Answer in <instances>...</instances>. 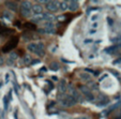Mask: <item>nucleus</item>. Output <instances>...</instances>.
Wrapping results in <instances>:
<instances>
[{
	"instance_id": "obj_1",
	"label": "nucleus",
	"mask_w": 121,
	"mask_h": 119,
	"mask_svg": "<svg viewBox=\"0 0 121 119\" xmlns=\"http://www.w3.org/2000/svg\"><path fill=\"white\" fill-rule=\"evenodd\" d=\"M27 49L31 53L35 54L39 57H43L45 55V45L42 42H32L27 45Z\"/></svg>"
},
{
	"instance_id": "obj_2",
	"label": "nucleus",
	"mask_w": 121,
	"mask_h": 119,
	"mask_svg": "<svg viewBox=\"0 0 121 119\" xmlns=\"http://www.w3.org/2000/svg\"><path fill=\"white\" fill-rule=\"evenodd\" d=\"M18 42H19V38L17 37V35H13V37L2 46L1 52H2V53H11L12 49H14L16 46L18 45Z\"/></svg>"
},
{
	"instance_id": "obj_3",
	"label": "nucleus",
	"mask_w": 121,
	"mask_h": 119,
	"mask_svg": "<svg viewBox=\"0 0 121 119\" xmlns=\"http://www.w3.org/2000/svg\"><path fill=\"white\" fill-rule=\"evenodd\" d=\"M19 12L24 17H30L32 14V4L30 1H22L19 4Z\"/></svg>"
},
{
	"instance_id": "obj_4",
	"label": "nucleus",
	"mask_w": 121,
	"mask_h": 119,
	"mask_svg": "<svg viewBox=\"0 0 121 119\" xmlns=\"http://www.w3.org/2000/svg\"><path fill=\"white\" fill-rule=\"evenodd\" d=\"M76 103H77V102H76L70 94H65V96H63L61 98V100H60V104H61L62 106H65V107L74 106Z\"/></svg>"
},
{
	"instance_id": "obj_5",
	"label": "nucleus",
	"mask_w": 121,
	"mask_h": 119,
	"mask_svg": "<svg viewBox=\"0 0 121 119\" xmlns=\"http://www.w3.org/2000/svg\"><path fill=\"white\" fill-rule=\"evenodd\" d=\"M78 89L80 90V92H82V96L87 99V101H93L94 100L93 93H92L91 90H90L89 88L86 86V85H80L79 87H78Z\"/></svg>"
},
{
	"instance_id": "obj_6",
	"label": "nucleus",
	"mask_w": 121,
	"mask_h": 119,
	"mask_svg": "<svg viewBox=\"0 0 121 119\" xmlns=\"http://www.w3.org/2000/svg\"><path fill=\"white\" fill-rule=\"evenodd\" d=\"M68 88H69V94H70L76 102H82V97H80L79 92L76 90V88L74 87L73 85H69Z\"/></svg>"
},
{
	"instance_id": "obj_7",
	"label": "nucleus",
	"mask_w": 121,
	"mask_h": 119,
	"mask_svg": "<svg viewBox=\"0 0 121 119\" xmlns=\"http://www.w3.org/2000/svg\"><path fill=\"white\" fill-rule=\"evenodd\" d=\"M45 7L46 9L48 10L49 12H52V13H55V12H57L58 10H59V2L58 1H55V0H52V1H45Z\"/></svg>"
},
{
	"instance_id": "obj_8",
	"label": "nucleus",
	"mask_w": 121,
	"mask_h": 119,
	"mask_svg": "<svg viewBox=\"0 0 121 119\" xmlns=\"http://www.w3.org/2000/svg\"><path fill=\"white\" fill-rule=\"evenodd\" d=\"M43 30L45 31V33H48V35H53V33H55L56 29H55V25H54V23H45L44 24Z\"/></svg>"
},
{
	"instance_id": "obj_9",
	"label": "nucleus",
	"mask_w": 121,
	"mask_h": 119,
	"mask_svg": "<svg viewBox=\"0 0 121 119\" xmlns=\"http://www.w3.org/2000/svg\"><path fill=\"white\" fill-rule=\"evenodd\" d=\"M96 102H99V103H96L98 106H105L106 104H108L109 100H108V98L106 96H104V94H100V98L98 99Z\"/></svg>"
},
{
	"instance_id": "obj_10",
	"label": "nucleus",
	"mask_w": 121,
	"mask_h": 119,
	"mask_svg": "<svg viewBox=\"0 0 121 119\" xmlns=\"http://www.w3.org/2000/svg\"><path fill=\"white\" fill-rule=\"evenodd\" d=\"M68 10H70V11L72 12H75L78 10V7H79V3H78V1H76V0H71L70 2H68Z\"/></svg>"
},
{
	"instance_id": "obj_11",
	"label": "nucleus",
	"mask_w": 121,
	"mask_h": 119,
	"mask_svg": "<svg viewBox=\"0 0 121 119\" xmlns=\"http://www.w3.org/2000/svg\"><path fill=\"white\" fill-rule=\"evenodd\" d=\"M12 32H14V30L13 29H10V28H8L5 25H1L0 24V35H10V33H12Z\"/></svg>"
},
{
	"instance_id": "obj_12",
	"label": "nucleus",
	"mask_w": 121,
	"mask_h": 119,
	"mask_svg": "<svg viewBox=\"0 0 121 119\" xmlns=\"http://www.w3.org/2000/svg\"><path fill=\"white\" fill-rule=\"evenodd\" d=\"M66 80L65 79H61V82L59 83V85H58V92H59L60 94H64L66 91Z\"/></svg>"
},
{
	"instance_id": "obj_13",
	"label": "nucleus",
	"mask_w": 121,
	"mask_h": 119,
	"mask_svg": "<svg viewBox=\"0 0 121 119\" xmlns=\"http://www.w3.org/2000/svg\"><path fill=\"white\" fill-rule=\"evenodd\" d=\"M32 13H34L35 15H41L43 14V7L39 3H35V4L32 5Z\"/></svg>"
},
{
	"instance_id": "obj_14",
	"label": "nucleus",
	"mask_w": 121,
	"mask_h": 119,
	"mask_svg": "<svg viewBox=\"0 0 121 119\" xmlns=\"http://www.w3.org/2000/svg\"><path fill=\"white\" fill-rule=\"evenodd\" d=\"M5 5H7L8 9L12 10V11H17L18 10V4H17V2L16 1H5Z\"/></svg>"
},
{
	"instance_id": "obj_15",
	"label": "nucleus",
	"mask_w": 121,
	"mask_h": 119,
	"mask_svg": "<svg viewBox=\"0 0 121 119\" xmlns=\"http://www.w3.org/2000/svg\"><path fill=\"white\" fill-rule=\"evenodd\" d=\"M55 16L53 14H49V13H44L42 14V19L43 21H46V23H53L55 21Z\"/></svg>"
},
{
	"instance_id": "obj_16",
	"label": "nucleus",
	"mask_w": 121,
	"mask_h": 119,
	"mask_svg": "<svg viewBox=\"0 0 121 119\" xmlns=\"http://www.w3.org/2000/svg\"><path fill=\"white\" fill-rule=\"evenodd\" d=\"M16 59H17V54L11 52V53H10V55H9V57H8L7 63L9 64V66H12V64H13L14 62L16 61Z\"/></svg>"
},
{
	"instance_id": "obj_17",
	"label": "nucleus",
	"mask_w": 121,
	"mask_h": 119,
	"mask_svg": "<svg viewBox=\"0 0 121 119\" xmlns=\"http://www.w3.org/2000/svg\"><path fill=\"white\" fill-rule=\"evenodd\" d=\"M79 77H80V79L85 80V82H90V80H91V76L88 73H82L79 75Z\"/></svg>"
},
{
	"instance_id": "obj_18",
	"label": "nucleus",
	"mask_w": 121,
	"mask_h": 119,
	"mask_svg": "<svg viewBox=\"0 0 121 119\" xmlns=\"http://www.w3.org/2000/svg\"><path fill=\"white\" fill-rule=\"evenodd\" d=\"M68 1H60L59 2V9L61 11H66L68 10Z\"/></svg>"
},
{
	"instance_id": "obj_19",
	"label": "nucleus",
	"mask_w": 121,
	"mask_h": 119,
	"mask_svg": "<svg viewBox=\"0 0 121 119\" xmlns=\"http://www.w3.org/2000/svg\"><path fill=\"white\" fill-rule=\"evenodd\" d=\"M49 69L52 71H58L59 70V63L58 62H52L49 66Z\"/></svg>"
},
{
	"instance_id": "obj_20",
	"label": "nucleus",
	"mask_w": 121,
	"mask_h": 119,
	"mask_svg": "<svg viewBox=\"0 0 121 119\" xmlns=\"http://www.w3.org/2000/svg\"><path fill=\"white\" fill-rule=\"evenodd\" d=\"M23 61H24V64H25V66H31V57H30L29 55L25 56Z\"/></svg>"
},
{
	"instance_id": "obj_21",
	"label": "nucleus",
	"mask_w": 121,
	"mask_h": 119,
	"mask_svg": "<svg viewBox=\"0 0 121 119\" xmlns=\"http://www.w3.org/2000/svg\"><path fill=\"white\" fill-rule=\"evenodd\" d=\"M3 16H4V18H7L8 21H12V19H13V15H12L10 12H8V11L3 12Z\"/></svg>"
},
{
	"instance_id": "obj_22",
	"label": "nucleus",
	"mask_w": 121,
	"mask_h": 119,
	"mask_svg": "<svg viewBox=\"0 0 121 119\" xmlns=\"http://www.w3.org/2000/svg\"><path fill=\"white\" fill-rule=\"evenodd\" d=\"M25 28H27V29L29 30H35V25L32 23H25Z\"/></svg>"
},
{
	"instance_id": "obj_23",
	"label": "nucleus",
	"mask_w": 121,
	"mask_h": 119,
	"mask_svg": "<svg viewBox=\"0 0 121 119\" xmlns=\"http://www.w3.org/2000/svg\"><path fill=\"white\" fill-rule=\"evenodd\" d=\"M8 104H9V98H8V96H5V97H3V105H4L5 110H8Z\"/></svg>"
},
{
	"instance_id": "obj_24",
	"label": "nucleus",
	"mask_w": 121,
	"mask_h": 119,
	"mask_svg": "<svg viewBox=\"0 0 121 119\" xmlns=\"http://www.w3.org/2000/svg\"><path fill=\"white\" fill-rule=\"evenodd\" d=\"M14 26H15V27H18V28H22L21 21H15V22H14Z\"/></svg>"
},
{
	"instance_id": "obj_25",
	"label": "nucleus",
	"mask_w": 121,
	"mask_h": 119,
	"mask_svg": "<svg viewBox=\"0 0 121 119\" xmlns=\"http://www.w3.org/2000/svg\"><path fill=\"white\" fill-rule=\"evenodd\" d=\"M99 27V24H98V22H93L92 23V29H95L96 30V28Z\"/></svg>"
},
{
	"instance_id": "obj_26",
	"label": "nucleus",
	"mask_w": 121,
	"mask_h": 119,
	"mask_svg": "<svg viewBox=\"0 0 121 119\" xmlns=\"http://www.w3.org/2000/svg\"><path fill=\"white\" fill-rule=\"evenodd\" d=\"M3 63H4V58H3L2 56L0 55V66H2Z\"/></svg>"
},
{
	"instance_id": "obj_27",
	"label": "nucleus",
	"mask_w": 121,
	"mask_h": 119,
	"mask_svg": "<svg viewBox=\"0 0 121 119\" xmlns=\"http://www.w3.org/2000/svg\"><path fill=\"white\" fill-rule=\"evenodd\" d=\"M89 33H90V35H94V33H96V30L95 29H90L89 30Z\"/></svg>"
},
{
	"instance_id": "obj_28",
	"label": "nucleus",
	"mask_w": 121,
	"mask_h": 119,
	"mask_svg": "<svg viewBox=\"0 0 121 119\" xmlns=\"http://www.w3.org/2000/svg\"><path fill=\"white\" fill-rule=\"evenodd\" d=\"M99 18V15H95V16H92L91 17V21L92 22H94V21H96V19Z\"/></svg>"
},
{
	"instance_id": "obj_29",
	"label": "nucleus",
	"mask_w": 121,
	"mask_h": 119,
	"mask_svg": "<svg viewBox=\"0 0 121 119\" xmlns=\"http://www.w3.org/2000/svg\"><path fill=\"white\" fill-rule=\"evenodd\" d=\"M9 77H10V74L9 73L5 74V82H8V80H9Z\"/></svg>"
},
{
	"instance_id": "obj_30",
	"label": "nucleus",
	"mask_w": 121,
	"mask_h": 119,
	"mask_svg": "<svg viewBox=\"0 0 121 119\" xmlns=\"http://www.w3.org/2000/svg\"><path fill=\"white\" fill-rule=\"evenodd\" d=\"M91 41H92V40H85V44H89V43H91Z\"/></svg>"
}]
</instances>
